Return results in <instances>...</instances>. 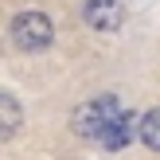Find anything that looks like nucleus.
I'll return each mask as SVG.
<instances>
[{
  "label": "nucleus",
  "mask_w": 160,
  "mask_h": 160,
  "mask_svg": "<svg viewBox=\"0 0 160 160\" xmlns=\"http://www.w3.org/2000/svg\"><path fill=\"white\" fill-rule=\"evenodd\" d=\"M82 16H86V23H90L94 31H117L121 20H125L121 0H86Z\"/></svg>",
  "instance_id": "obj_3"
},
{
  "label": "nucleus",
  "mask_w": 160,
  "mask_h": 160,
  "mask_svg": "<svg viewBox=\"0 0 160 160\" xmlns=\"http://www.w3.org/2000/svg\"><path fill=\"white\" fill-rule=\"evenodd\" d=\"M133 137H141L152 152H160V109H148L145 117H137V133Z\"/></svg>",
  "instance_id": "obj_5"
},
{
  "label": "nucleus",
  "mask_w": 160,
  "mask_h": 160,
  "mask_svg": "<svg viewBox=\"0 0 160 160\" xmlns=\"http://www.w3.org/2000/svg\"><path fill=\"white\" fill-rule=\"evenodd\" d=\"M20 125H23V109H20V102H16L8 90H0V141L16 137V133H20Z\"/></svg>",
  "instance_id": "obj_4"
},
{
  "label": "nucleus",
  "mask_w": 160,
  "mask_h": 160,
  "mask_svg": "<svg viewBox=\"0 0 160 160\" xmlns=\"http://www.w3.org/2000/svg\"><path fill=\"white\" fill-rule=\"evenodd\" d=\"M125 109L117 106V98H98V102H86V106H78L74 113H70V125H74L78 137L86 141H102L106 137V129L113 121H121Z\"/></svg>",
  "instance_id": "obj_1"
},
{
  "label": "nucleus",
  "mask_w": 160,
  "mask_h": 160,
  "mask_svg": "<svg viewBox=\"0 0 160 160\" xmlns=\"http://www.w3.org/2000/svg\"><path fill=\"white\" fill-rule=\"evenodd\" d=\"M51 39H55V23L43 12H20L12 20V43L20 51H43L51 47Z\"/></svg>",
  "instance_id": "obj_2"
}]
</instances>
